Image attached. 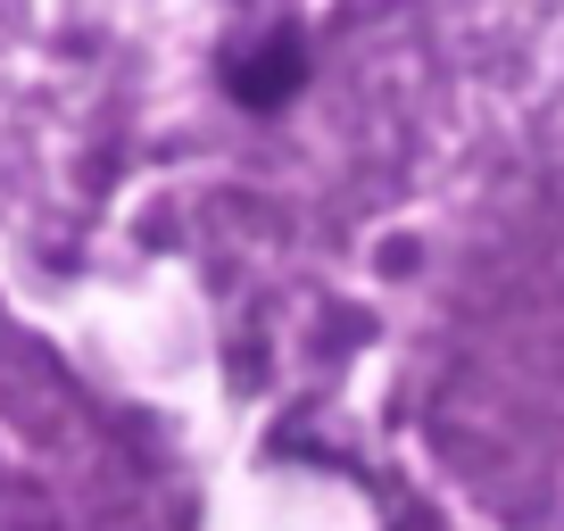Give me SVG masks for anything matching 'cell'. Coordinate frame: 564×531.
<instances>
[{"mask_svg": "<svg viewBox=\"0 0 564 531\" xmlns=\"http://www.w3.org/2000/svg\"><path fill=\"white\" fill-rule=\"evenodd\" d=\"M225 84H232V100H249V108H274L282 91L300 84V42H291V34H274L258 58H249V67H232Z\"/></svg>", "mask_w": 564, "mask_h": 531, "instance_id": "cell-1", "label": "cell"}]
</instances>
